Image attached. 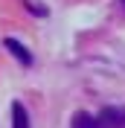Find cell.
Returning a JSON list of instances; mask_svg holds the SVG:
<instances>
[{
    "label": "cell",
    "mask_w": 125,
    "mask_h": 128,
    "mask_svg": "<svg viewBox=\"0 0 125 128\" xmlns=\"http://www.w3.org/2000/svg\"><path fill=\"white\" fill-rule=\"evenodd\" d=\"M96 122L99 128H125V108H105Z\"/></svg>",
    "instance_id": "6da1fadb"
},
{
    "label": "cell",
    "mask_w": 125,
    "mask_h": 128,
    "mask_svg": "<svg viewBox=\"0 0 125 128\" xmlns=\"http://www.w3.org/2000/svg\"><path fill=\"white\" fill-rule=\"evenodd\" d=\"M3 47H6L20 64H24V67H32V61H35V58H32V52H29V50H26L18 38H3Z\"/></svg>",
    "instance_id": "7a4b0ae2"
},
{
    "label": "cell",
    "mask_w": 125,
    "mask_h": 128,
    "mask_svg": "<svg viewBox=\"0 0 125 128\" xmlns=\"http://www.w3.org/2000/svg\"><path fill=\"white\" fill-rule=\"evenodd\" d=\"M12 128H29V116L20 102H12Z\"/></svg>",
    "instance_id": "3957f363"
},
{
    "label": "cell",
    "mask_w": 125,
    "mask_h": 128,
    "mask_svg": "<svg viewBox=\"0 0 125 128\" xmlns=\"http://www.w3.org/2000/svg\"><path fill=\"white\" fill-rule=\"evenodd\" d=\"M70 128H99V122H96L90 114H76V120H73Z\"/></svg>",
    "instance_id": "277c9868"
}]
</instances>
